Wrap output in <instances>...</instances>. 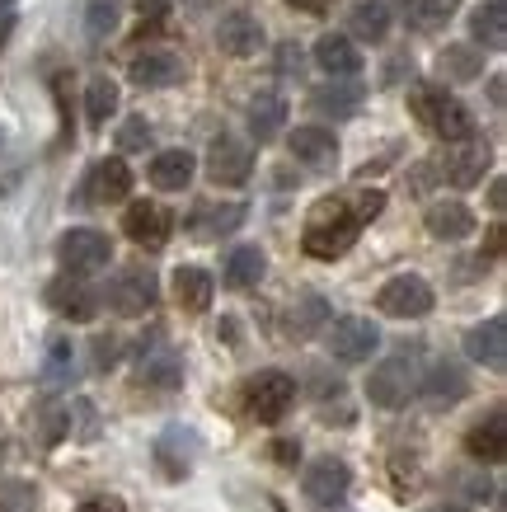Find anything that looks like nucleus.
I'll return each instance as SVG.
<instances>
[{"label": "nucleus", "instance_id": "nucleus-41", "mask_svg": "<svg viewBox=\"0 0 507 512\" xmlns=\"http://www.w3.org/2000/svg\"><path fill=\"white\" fill-rule=\"evenodd\" d=\"M76 512H127V503L123 498H113V494H94V498H85Z\"/></svg>", "mask_w": 507, "mask_h": 512}, {"label": "nucleus", "instance_id": "nucleus-7", "mask_svg": "<svg viewBox=\"0 0 507 512\" xmlns=\"http://www.w3.org/2000/svg\"><path fill=\"white\" fill-rule=\"evenodd\" d=\"M329 353L338 357V362H367L376 348H381V329L371 325L367 315H343V320H334L329 325Z\"/></svg>", "mask_w": 507, "mask_h": 512}, {"label": "nucleus", "instance_id": "nucleus-18", "mask_svg": "<svg viewBox=\"0 0 507 512\" xmlns=\"http://www.w3.org/2000/svg\"><path fill=\"white\" fill-rule=\"evenodd\" d=\"M367 90L353 85V80H324L320 90H310V113L315 118H353L362 109Z\"/></svg>", "mask_w": 507, "mask_h": 512}, {"label": "nucleus", "instance_id": "nucleus-39", "mask_svg": "<svg viewBox=\"0 0 507 512\" xmlns=\"http://www.w3.org/2000/svg\"><path fill=\"white\" fill-rule=\"evenodd\" d=\"M118 146H123V151H146V146H151V123H146V118H132V123L118 132Z\"/></svg>", "mask_w": 507, "mask_h": 512}, {"label": "nucleus", "instance_id": "nucleus-43", "mask_svg": "<svg viewBox=\"0 0 507 512\" xmlns=\"http://www.w3.org/2000/svg\"><path fill=\"white\" fill-rule=\"evenodd\" d=\"M273 456H277V466H296L301 447H296V442H273Z\"/></svg>", "mask_w": 507, "mask_h": 512}, {"label": "nucleus", "instance_id": "nucleus-42", "mask_svg": "<svg viewBox=\"0 0 507 512\" xmlns=\"http://www.w3.org/2000/svg\"><path fill=\"white\" fill-rule=\"evenodd\" d=\"M277 71H282V76L301 71V52H296V43H282V52H277Z\"/></svg>", "mask_w": 507, "mask_h": 512}, {"label": "nucleus", "instance_id": "nucleus-29", "mask_svg": "<svg viewBox=\"0 0 507 512\" xmlns=\"http://www.w3.org/2000/svg\"><path fill=\"white\" fill-rule=\"evenodd\" d=\"M390 33V0H357L353 5V38L381 43Z\"/></svg>", "mask_w": 507, "mask_h": 512}, {"label": "nucleus", "instance_id": "nucleus-14", "mask_svg": "<svg viewBox=\"0 0 507 512\" xmlns=\"http://www.w3.org/2000/svg\"><path fill=\"white\" fill-rule=\"evenodd\" d=\"M287 146H292V156L301 160L306 170H315V174H329L338 165V137L329 132V127H315V123L296 127Z\"/></svg>", "mask_w": 507, "mask_h": 512}, {"label": "nucleus", "instance_id": "nucleus-1", "mask_svg": "<svg viewBox=\"0 0 507 512\" xmlns=\"http://www.w3.org/2000/svg\"><path fill=\"white\" fill-rule=\"evenodd\" d=\"M418 381H423V348H400L385 362H376L367 376V400L381 404V409H404V404L418 395Z\"/></svg>", "mask_w": 507, "mask_h": 512}, {"label": "nucleus", "instance_id": "nucleus-24", "mask_svg": "<svg viewBox=\"0 0 507 512\" xmlns=\"http://www.w3.org/2000/svg\"><path fill=\"white\" fill-rule=\"evenodd\" d=\"M423 221H428V231L437 235V240H465V235L475 231V212H470L465 202H456V198L432 202Z\"/></svg>", "mask_w": 507, "mask_h": 512}, {"label": "nucleus", "instance_id": "nucleus-5", "mask_svg": "<svg viewBox=\"0 0 507 512\" xmlns=\"http://www.w3.org/2000/svg\"><path fill=\"white\" fill-rule=\"evenodd\" d=\"M376 306H381V315H390V320H423V315L437 306V296H432L428 278L400 273V278H390L381 292H376Z\"/></svg>", "mask_w": 507, "mask_h": 512}, {"label": "nucleus", "instance_id": "nucleus-47", "mask_svg": "<svg viewBox=\"0 0 507 512\" xmlns=\"http://www.w3.org/2000/svg\"><path fill=\"white\" fill-rule=\"evenodd\" d=\"M277 512H287V508H282V503H277Z\"/></svg>", "mask_w": 507, "mask_h": 512}, {"label": "nucleus", "instance_id": "nucleus-23", "mask_svg": "<svg viewBox=\"0 0 507 512\" xmlns=\"http://www.w3.org/2000/svg\"><path fill=\"white\" fill-rule=\"evenodd\" d=\"M212 292H216V282H212L207 268H198V264L174 268V301H179L188 315L207 311V306H212Z\"/></svg>", "mask_w": 507, "mask_h": 512}, {"label": "nucleus", "instance_id": "nucleus-11", "mask_svg": "<svg viewBox=\"0 0 507 512\" xmlns=\"http://www.w3.org/2000/svg\"><path fill=\"white\" fill-rule=\"evenodd\" d=\"M442 179L451 188H470V184H479L484 179V170H489V141H479V137H470V141H456V146H446V156H442Z\"/></svg>", "mask_w": 507, "mask_h": 512}, {"label": "nucleus", "instance_id": "nucleus-28", "mask_svg": "<svg viewBox=\"0 0 507 512\" xmlns=\"http://www.w3.org/2000/svg\"><path fill=\"white\" fill-rule=\"evenodd\" d=\"M132 193V170H127L123 156H108L99 160V170H94V198L99 202H123Z\"/></svg>", "mask_w": 507, "mask_h": 512}, {"label": "nucleus", "instance_id": "nucleus-8", "mask_svg": "<svg viewBox=\"0 0 507 512\" xmlns=\"http://www.w3.org/2000/svg\"><path fill=\"white\" fill-rule=\"evenodd\" d=\"M47 306L57 315H66V320H76V325H85V320H94L99 315V306H104V296L90 287V278H76V273H62V278L47 287Z\"/></svg>", "mask_w": 507, "mask_h": 512}, {"label": "nucleus", "instance_id": "nucleus-10", "mask_svg": "<svg viewBox=\"0 0 507 512\" xmlns=\"http://www.w3.org/2000/svg\"><path fill=\"white\" fill-rule=\"evenodd\" d=\"M254 174V156H249L245 141L235 137H216L212 151H207V179L216 188H240Z\"/></svg>", "mask_w": 507, "mask_h": 512}, {"label": "nucleus", "instance_id": "nucleus-32", "mask_svg": "<svg viewBox=\"0 0 507 512\" xmlns=\"http://www.w3.org/2000/svg\"><path fill=\"white\" fill-rule=\"evenodd\" d=\"M475 43H484L489 52L507 43V0H489L475 15Z\"/></svg>", "mask_w": 507, "mask_h": 512}, {"label": "nucleus", "instance_id": "nucleus-44", "mask_svg": "<svg viewBox=\"0 0 507 512\" xmlns=\"http://www.w3.org/2000/svg\"><path fill=\"white\" fill-rule=\"evenodd\" d=\"M292 10H301V15H324L329 10V0H287Z\"/></svg>", "mask_w": 507, "mask_h": 512}, {"label": "nucleus", "instance_id": "nucleus-38", "mask_svg": "<svg viewBox=\"0 0 507 512\" xmlns=\"http://www.w3.org/2000/svg\"><path fill=\"white\" fill-rule=\"evenodd\" d=\"M381 207H385V193H381V188H367V193H357V198L348 202V212L357 217V226L376 221V217H381Z\"/></svg>", "mask_w": 507, "mask_h": 512}, {"label": "nucleus", "instance_id": "nucleus-33", "mask_svg": "<svg viewBox=\"0 0 507 512\" xmlns=\"http://www.w3.org/2000/svg\"><path fill=\"white\" fill-rule=\"evenodd\" d=\"M113 113H118V80L94 76L90 94H85V118H90V127H104Z\"/></svg>", "mask_w": 507, "mask_h": 512}, {"label": "nucleus", "instance_id": "nucleus-22", "mask_svg": "<svg viewBox=\"0 0 507 512\" xmlns=\"http://www.w3.org/2000/svg\"><path fill=\"white\" fill-rule=\"evenodd\" d=\"M193 170H198L193 151L169 146V151H160V156L151 160V184L160 188V193H184V188L193 184Z\"/></svg>", "mask_w": 507, "mask_h": 512}, {"label": "nucleus", "instance_id": "nucleus-35", "mask_svg": "<svg viewBox=\"0 0 507 512\" xmlns=\"http://www.w3.org/2000/svg\"><path fill=\"white\" fill-rule=\"evenodd\" d=\"M113 29H118V0H90L85 5V33L94 43H104Z\"/></svg>", "mask_w": 507, "mask_h": 512}, {"label": "nucleus", "instance_id": "nucleus-31", "mask_svg": "<svg viewBox=\"0 0 507 512\" xmlns=\"http://www.w3.org/2000/svg\"><path fill=\"white\" fill-rule=\"evenodd\" d=\"M484 71V52L475 43H451L442 52V76L446 80H479Z\"/></svg>", "mask_w": 507, "mask_h": 512}, {"label": "nucleus", "instance_id": "nucleus-13", "mask_svg": "<svg viewBox=\"0 0 507 512\" xmlns=\"http://www.w3.org/2000/svg\"><path fill=\"white\" fill-rule=\"evenodd\" d=\"M306 498L310 503H320V508H334V503H343L348 498V484H353V475H348V466L338 461V456H320L315 466H306Z\"/></svg>", "mask_w": 507, "mask_h": 512}, {"label": "nucleus", "instance_id": "nucleus-37", "mask_svg": "<svg viewBox=\"0 0 507 512\" xmlns=\"http://www.w3.org/2000/svg\"><path fill=\"white\" fill-rule=\"evenodd\" d=\"M62 376H71V343L52 339L47 343V381H52V386H62Z\"/></svg>", "mask_w": 507, "mask_h": 512}, {"label": "nucleus", "instance_id": "nucleus-20", "mask_svg": "<svg viewBox=\"0 0 507 512\" xmlns=\"http://www.w3.org/2000/svg\"><path fill=\"white\" fill-rule=\"evenodd\" d=\"M418 390H423V400H428L432 409H446V404L465 400L470 381H465V367H461V362H437L432 372H423Z\"/></svg>", "mask_w": 507, "mask_h": 512}, {"label": "nucleus", "instance_id": "nucleus-12", "mask_svg": "<svg viewBox=\"0 0 507 512\" xmlns=\"http://www.w3.org/2000/svg\"><path fill=\"white\" fill-rule=\"evenodd\" d=\"M123 231H127V240L141 249H165L169 231H174V217H169L160 202H132L123 212Z\"/></svg>", "mask_w": 507, "mask_h": 512}, {"label": "nucleus", "instance_id": "nucleus-45", "mask_svg": "<svg viewBox=\"0 0 507 512\" xmlns=\"http://www.w3.org/2000/svg\"><path fill=\"white\" fill-rule=\"evenodd\" d=\"M400 5V15H404V24H414L418 19V0H390V10Z\"/></svg>", "mask_w": 507, "mask_h": 512}, {"label": "nucleus", "instance_id": "nucleus-21", "mask_svg": "<svg viewBox=\"0 0 507 512\" xmlns=\"http://www.w3.org/2000/svg\"><path fill=\"white\" fill-rule=\"evenodd\" d=\"M465 451L475 456V461H484V466H498L507 456V419L503 409H493L484 423H475L470 433H465Z\"/></svg>", "mask_w": 507, "mask_h": 512}, {"label": "nucleus", "instance_id": "nucleus-2", "mask_svg": "<svg viewBox=\"0 0 507 512\" xmlns=\"http://www.w3.org/2000/svg\"><path fill=\"white\" fill-rule=\"evenodd\" d=\"M409 104H414V113L423 118V127H428L432 137H442L446 146L475 137V118H470V109H465L446 85H418V90L409 94Z\"/></svg>", "mask_w": 507, "mask_h": 512}, {"label": "nucleus", "instance_id": "nucleus-26", "mask_svg": "<svg viewBox=\"0 0 507 512\" xmlns=\"http://www.w3.org/2000/svg\"><path fill=\"white\" fill-rule=\"evenodd\" d=\"M282 123H287V99L282 94L263 90L249 99V132H254V141H273L282 132Z\"/></svg>", "mask_w": 507, "mask_h": 512}, {"label": "nucleus", "instance_id": "nucleus-19", "mask_svg": "<svg viewBox=\"0 0 507 512\" xmlns=\"http://www.w3.org/2000/svg\"><path fill=\"white\" fill-rule=\"evenodd\" d=\"M240 221H245V202H202L198 212L188 217V235L221 240V235L240 231Z\"/></svg>", "mask_w": 507, "mask_h": 512}, {"label": "nucleus", "instance_id": "nucleus-15", "mask_svg": "<svg viewBox=\"0 0 507 512\" xmlns=\"http://www.w3.org/2000/svg\"><path fill=\"white\" fill-rule=\"evenodd\" d=\"M216 43L226 57H254L263 47V24L259 15H249V10H231V15L216 24Z\"/></svg>", "mask_w": 507, "mask_h": 512}, {"label": "nucleus", "instance_id": "nucleus-6", "mask_svg": "<svg viewBox=\"0 0 507 512\" xmlns=\"http://www.w3.org/2000/svg\"><path fill=\"white\" fill-rule=\"evenodd\" d=\"M57 259H62L66 273H76V278H90L99 268L113 259V245H108L104 231H90V226H76V231H66L57 240Z\"/></svg>", "mask_w": 507, "mask_h": 512}, {"label": "nucleus", "instance_id": "nucleus-36", "mask_svg": "<svg viewBox=\"0 0 507 512\" xmlns=\"http://www.w3.org/2000/svg\"><path fill=\"white\" fill-rule=\"evenodd\" d=\"M456 5H461V0H418L414 29H437V24H446V19L456 15Z\"/></svg>", "mask_w": 507, "mask_h": 512}, {"label": "nucleus", "instance_id": "nucleus-9", "mask_svg": "<svg viewBox=\"0 0 507 512\" xmlns=\"http://www.w3.org/2000/svg\"><path fill=\"white\" fill-rule=\"evenodd\" d=\"M160 296V282H155L151 268H123L113 287H108V306L118 315H146Z\"/></svg>", "mask_w": 507, "mask_h": 512}, {"label": "nucleus", "instance_id": "nucleus-3", "mask_svg": "<svg viewBox=\"0 0 507 512\" xmlns=\"http://www.w3.org/2000/svg\"><path fill=\"white\" fill-rule=\"evenodd\" d=\"M357 235H362V226H357V217L348 212V202L324 198L306 226V254L310 259H343V254L357 245Z\"/></svg>", "mask_w": 507, "mask_h": 512}, {"label": "nucleus", "instance_id": "nucleus-46", "mask_svg": "<svg viewBox=\"0 0 507 512\" xmlns=\"http://www.w3.org/2000/svg\"><path fill=\"white\" fill-rule=\"evenodd\" d=\"M432 512H461V508H432Z\"/></svg>", "mask_w": 507, "mask_h": 512}, {"label": "nucleus", "instance_id": "nucleus-27", "mask_svg": "<svg viewBox=\"0 0 507 512\" xmlns=\"http://www.w3.org/2000/svg\"><path fill=\"white\" fill-rule=\"evenodd\" d=\"M137 357H141V381H146V386H160V390L179 386L184 362H179V353H174V348H146V343H141Z\"/></svg>", "mask_w": 507, "mask_h": 512}, {"label": "nucleus", "instance_id": "nucleus-17", "mask_svg": "<svg viewBox=\"0 0 507 512\" xmlns=\"http://www.w3.org/2000/svg\"><path fill=\"white\" fill-rule=\"evenodd\" d=\"M127 76L137 80L141 90H165V85H179V80H184V62H179L169 47H151V52L132 57V71H127Z\"/></svg>", "mask_w": 507, "mask_h": 512}, {"label": "nucleus", "instance_id": "nucleus-40", "mask_svg": "<svg viewBox=\"0 0 507 512\" xmlns=\"http://www.w3.org/2000/svg\"><path fill=\"white\" fill-rule=\"evenodd\" d=\"M118 353H123V343L113 339V334H104V339H94V367H99V372H108V367L118 362Z\"/></svg>", "mask_w": 507, "mask_h": 512}, {"label": "nucleus", "instance_id": "nucleus-25", "mask_svg": "<svg viewBox=\"0 0 507 512\" xmlns=\"http://www.w3.org/2000/svg\"><path fill=\"white\" fill-rule=\"evenodd\" d=\"M315 62H320V71H329V76H357L362 71V52L353 47V38H343V33H324L320 43H315Z\"/></svg>", "mask_w": 507, "mask_h": 512}, {"label": "nucleus", "instance_id": "nucleus-34", "mask_svg": "<svg viewBox=\"0 0 507 512\" xmlns=\"http://www.w3.org/2000/svg\"><path fill=\"white\" fill-rule=\"evenodd\" d=\"M324 315H329L324 296H315V292L301 296V301L292 306V315H287V334H292V339H310V334L324 325Z\"/></svg>", "mask_w": 507, "mask_h": 512}, {"label": "nucleus", "instance_id": "nucleus-30", "mask_svg": "<svg viewBox=\"0 0 507 512\" xmlns=\"http://www.w3.org/2000/svg\"><path fill=\"white\" fill-rule=\"evenodd\" d=\"M263 268H268V259H263L259 245H240L226 259V282H231L235 292H245V287H254V282L263 278Z\"/></svg>", "mask_w": 507, "mask_h": 512}, {"label": "nucleus", "instance_id": "nucleus-16", "mask_svg": "<svg viewBox=\"0 0 507 512\" xmlns=\"http://www.w3.org/2000/svg\"><path fill=\"white\" fill-rule=\"evenodd\" d=\"M465 353L475 357V362H484L489 372H503L507 367V320L503 315H489L484 325L470 329V334H465Z\"/></svg>", "mask_w": 507, "mask_h": 512}, {"label": "nucleus", "instance_id": "nucleus-4", "mask_svg": "<svg viewBox=\"0 0 507 512\" xmlns=\"http://www.w3.org/2000/svg\"><path fill=\"white\" fill-rule=\"evenodd\" d=\"M292 404H296V381L287 372H277V367H268V372H259V376H249L245 381V409L259 423L287 419Z\"/></svg>", "mask_w": 507, "mask_h": 512}]
</instances>
